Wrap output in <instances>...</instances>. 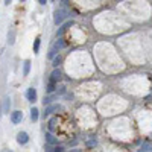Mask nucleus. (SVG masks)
I'll return each instance as SVG.
<instances>
[{"label": "nucleus", "instance_id": "39448f33", "mask_svg": "<svg viewBox=\"0 0 152 152\" xmlns=\"http://www.w3.org/2000/svg\"><path fill=\"white\" fill-rule=\"evenodd\" d=\"M61 76H62V73H61V70L58 69V67H55V70L50 73V81H53V82H58L59 79H61Z\"/></svg>", "mask_w": 152, "mask_h": 152}, {"label": "nucleus", "instance_id": "f257e3e1", "mask_svg": "<svg viewBox=\"0 0 152 152\" xmlns=\"http://www.w3.org/2000/svg\"><path fill=\"white\" fill-rule=\"evenodd\" d=\"M66 17H67V11H66V9H56L55 14H53V21H55V24H61L62 21H64Z\"/></svg>", "mask_w": 152, "mask_h": 152}, {"label": "nucleus", "instance_id": "6ab92c4d", "mask_svg": "<svg viewBox=\"0 0 152 152\" xmlns=\"http://www.w3.org/2000/svg\"><path fill=\"white\" fill-rule=\"evenodd\" d=\"M8 43L9 44H14V31H11V34L8 35Z\"/></svg>", "mask_w": 152, "mask_h": 152}, {"label": "nucleus", "instance_id": "f8f14e48", "mask_svg": "<svg viewBox=\"0 0 152 152\" xmlns=\"http://www.w3.org/2000/svg\"><path fill=\"white\" fill-rule=\"evenodd\" d=\"M56 97H58L56 94H49V96H46V97H44L43 104H44V105H46V104H47V105H49V104H52V102H53V100H55Z\"/></svg>", "mask_w": 152, "mask_h": 152}, {"label": "nucleus", "instance_id": "dca6fc26", "mask_svg": "<svg viewBox=\"0 0 152 152\" xmlns=\"http://www.w3.org/2000/svg\"><path fill=\"white\" fill-rule=\"evenodd\" d=\"M55 128H56V117H52V119H50V122H49V129L53 131Z\"/></svg>", "mask_w": 152, "mask_h": 152}, {"label": "nucleus", "instance_id": "2eb2a0df", "mask_svg": "<svg viewBox=\"0 0 152 152\" xmlns=\"http://www.w3.org/2000/svg\"><path fill=\"white\" fill-rule=\"evenodd\" d=\"M59 64H61V56H59V55H58V56L55 55V56L52 58V66H53V67H58Z\"/></svg>", "mask_w": 152, "mask_h": 152}, {"label": "nucleus", "instance_id": "9d476101", "mask_svg": "<svg viewBox=\"0 0 152 152\" xmlns=\"http://www.w3.org/2000/svg\"><path fill=\"white\" fill-rule=\"evenodd\" d=\"M29 72H31V61L28 59V61H24V64H23V75L28 76Z\"/></svg>", "mask_w": 152, "mask_h": 152}, {"label": "nucleus", "instance_id": "6e6552de", "mask_svg": "<svg viewBox=\"0 0 152 152\" xmlns=\"http://www.w3.org/2000/svg\"><path fill=\"white\" fill-rule=\"evenodd\" d=\"M73 24H75V21H73V20H70V21L64 23V24H62V26H61V29H59V31L56 32V35H58V37H61V35L64 34V32H66V31H67V29H69L70 26H73Z\"/></svg>", "mask_w": 152, "mask_h": 152}, {"label": "nucleus", "instance_id": "1a4fd4ad", "mask_svg": "<svg viewBox=\"0 0 152 152\" xmlns=\"http://www.w3.org/2000/svg\"><path fill=\"white\" fill-rule=\"evenodd\" d=\"M46 142H47L49 145H56L58 140H56V137H55V135H52L50 132H47V134H46Z\"/></svg>", "mask_w": 152, "mask_h": 152}, {"label": "nucleus", "instance_id": "4be33fe9", "mask_svg": "<svg viewBox=\"0 0 152 152\" xmlns=\"http://www.w3.org/2000/svg\"><path fill=\"white\" fill-rule=\"evenodd\" d=\"M11 2H12V0H5V5H9Z\"/></svg>", "mask_w": 152, "mask_h": 152}, {"label": "nucleus", "instance_id": "a211bd4d", "mask_svg": "<svg viewBox=\"0 0 152 152\" xmlns=\"http://www.w3.org/2000/svg\"><path fill=\"white\" fill-rule=\"evenodd\" d=\"M9 100H11L9 97H6V99H5V107H3V111H5V113H8V111H9V107H11V102H9Z\"/></svg>", "mask_w": 152, "mask_h": 152}, {"label": "nucleus", "instance_id": "20e7f679", "mask_svg": "<svg viewBox=\"0 0 152 152\" xmlns=\"http://www.w3.org/2000/svg\"><path fill=\"white\" fill-rule=\"evenodd\" d=\"M23 120V113L21 111H14L11 114V122L14 123V125H17V123H20Z\"/></svg>", "mask_w": 152, "mask_h": 152}, {"label": "nucleus", "instance_id": "b1692460", "mask_svg": "<svg viewBox=\"0 0 152 152\" xmlns=\"http://www.w3.org/2000/svg\"><path fill=\"white\" fill-rule=\"evenodd\" d=\"M20 2H26V0H20Z\"/></svg>", "mask_w": 152, "mask_h": 152}, {"label": "nucleus", "instance_id": "5701e85b", "mask_svg": "<svg viewBox=\"0 0 152 152\" xmlns=\"http://www.w3.org/2000/svg\"><path fill=\"white\" fill-rule=\"evenodd\" d=\"M62 2H64V5H69V3H67V0H62Z\"/></svg>", "mask_w": 152, "mask_h": 152}, {"label": "nucleus", "instance_id": "7ed1b4c3", "mask_svg": "<svg viewBox=\"0 0 152 152\" xmlns=\"http://www.w3.org/2000/svg\"><path fill=\"white\" fill-rule=\"evenodd\" d=\"M61 110V105H58V104H53V105H50L49 104V107L44 110V117H47V116H50L52 113H56V111H59Z\"/></svg>", "mask_w": 152, "mask_h": 152}, {"label": "nucleus", "instance_id": "f3484780", "mask_svg": "<svg viewBox=\"0 0 152 152\" xmlns=\"http://www.w3.org/2000/svg\"><path fill=\"white\" fill-rule=\"evenodd\" d=\"M140 151H152V143H143L142 145V148H140Z\"/></svg>", "mask_w": 152, "mask_h": 152}, {"label": "nucleus", "instance_id": "4468645a", "mask_svg": "<svg viewBox=\"0 0 152 152\" xmlns=\"http://www.w3.org/2000/svg\"><path fill=\"white\" fill-rule=\"evenodd\" d=\"M55 84H56V82H53V81H49V84H47V87H46L47 93H53V91H55Z\"/></svg>", "mask_w": 152, "mask_h": 152}, {"label": "nucleus", "instance_id": "423d86ee", "mask_svg": "<svg viewBox=\"0 0 152 152\" xmlns=\"http://www.w3.org/2000/svg\"><path fill=\"white\" fill-rule=\"evenodd\" d=\"M17 142H18L20 145H26V143L29 142V135H28L26 132H18V134H17Z\"/></svg>", "mask_w": 152, "mask_h": 152}, {"label": "nucleus", "instance_id": "9b49d317", "mask_svg": "<svg viewBox=\"0 0 152 152\" xmlns=\"http://www.w3.org/2000/svg\"><path fill=\"white\" fill-rule=\"evenodd\" d=\"M40 44H41V38L37 37L35 41H34V53H38V52H40Z\"/></svg>", "mask_w": 152, "mask_h": 152}, {"label": "nucleus", "instance_id": "f03ea898", "mask_svg": "<svg viewBox=\"0 0 152 152\" xmlns=\"http://www.w3.org/2000/svg\"><path fill=\"white\" fill-rule=\"evenodd\" d=\"M66 46V43H64V40H58L53 46H52V49H50V52H49V58H53L55 55H56V52L58 50H61L62 47Z\"/></svg>", "mask_w": 152, "mask_h": 152}, {"label": "nucleus", "instance_id": "412c9836", "mask_svg": "<svg viewBox=\"0 0 152 152\" xmlns=\"http://www.w3.org/2000/svg\"><path fill=\"white\" fill-rule=\"evenodd\" d=\"M38 2H40L41 5H46V2H47V0H38Z\"/></svg>", "mask_w": 152, "mask_h": 152}, {"label": "nucleus", "instance_id": "0eeeda50", "mask_svg": "<svg viewBox=\"0 0 152 152\" xmlns=\"http://www.w3.org/2000/svg\"><path fill=\"white\" fill-rule=\"evenodd\" d=\"M26 97L29 102H35L37 100V91H35V88H28V93H26Z\"/></svg>", "mask_w": 152, "mask_h": 152}, {"label": "nucleus", "instance_id": "ddd939ff", "mask_svg": "<svg viewBox=\"0 0 152 152\" xmlns=\"http://www.w3.org/2000/svg\"><path fill=\"white\" fill-rule=\"evenodd\" d=\"M38 113H40V111H38L37 108H32V110H31V119H32L34 122H37V120H38V116H40Z\"/></svg>", "mask_w": 152, "mask_h": 152}, {"label": "nucleus", "instance_id": "aec40b11", "mask_svg": "<svg viewBox=\"0 0 152 152\" xmlns=\"http://www.w3.org/2000/svg\"><path fill=\"white\" fill-rule=\"evenodd\" d=\"M52 151H55V152H62V151H64V148H61V146H55Z\"/></svg>", "mask_w": 152, "mask_h": 152}]
</instances>
